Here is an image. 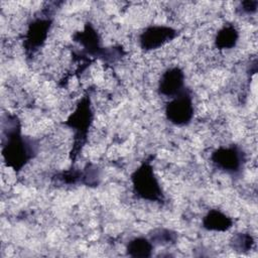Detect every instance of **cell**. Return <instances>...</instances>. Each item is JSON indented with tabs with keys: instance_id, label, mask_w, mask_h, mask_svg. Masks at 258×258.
<instances>
[{
	"instance_id": "5b68a950",
	"label": "cell",
	"mask_w": 258,
	"mask_h": 258,
	"mask_svg": "<svg viewBox=\"0 0 258 258\" xmlns=\"http://www.w3.org/2000/svg\"><path fill=\"white\" fill-rule=\"evenodd\" d=\"M214 164L227 172H235L241 166V153L235 147H221L212 154Z\"/></svg>"
},
{
	"instance_id": "7a4b0ae2",
	"label": "cell",
	"mask_w": 258,
	"mask_h": 258,
	"mask_svg": "<svg viewBox=\"0 0 258 258\" xmlns=\"http://www.w3.org/2000/svg\"><path fill=\"white\" fill-rule=\"evenodd\" d=\"M133 183L137 195L146 200H156L161 189L149 165H143L133 175Z\"/></svg>"
},
{
	"instance_id": "ba28073f",
	"label": "cell",
	"mask_w": 258,
	"mask_h": 258,
	"mask_svg": "<svg viewBox=\"0 0 258 258\" xmlns=\"http://www.w3.org/2000/svg\"><path fill=\"white\" fill-rule=\"evenodd\" d=\"M231 219L226 216V214L218 210H213L209 212L204 219L205 228L212 231H226L231 228Z\"/></svg>"
},
{
	"instance_id": "9c48e42d",
	"label": "cell",
	"mask_w": 258,
	"mask_h": 258,
	"mask_svg": "<svg viewBox=\"0 0 258 258\" xmlns=\"http://www.w3.org/2000/svg\"><path fill=\"white\" fill-rule=\"evenodd\" d=\"M152 247L144 238H136L128 244V253L135 257H145L150 255Z\"/></svg>"
},
{
	"instance_id": "3957f363",
	"label": "cell",
	"mask_w": 258,
	"mask_h": 258,
	"mask_svg": "<svg viewBox=\"0 0 258 258\" xmlns=\"http://www.w3.org/2000/svg\"><path fill=\"white\" fill-rule=\"evenodd\" d=\"M175 35V30L164 25H153L147 27L140 35L139 41L142 48L153 50L163 47Z\"/></svg>"
},
{
	"instance_id": "52a82bcc",
	"label": "cell",
	"mask_w": 258,
	"mask_h": 258,
	"mask_svg": "<svg viewBox=\"0 0 258 258\" xmlns=\"http://www.w3.org/2000/svg\"><path fill=\"white\" fill-rule=\"evenodd\" d=\"M238 41V30L234 25H224L216 34L215 44L218 49L234 48Z\"/></svg>"
},
{
	"instance_id": "277c9868",
	"label": "cell",
	"mask_w": 258,
	"mask_h": 258,
	"mask_svg": "<svg viewBox=\"0 0 258 258\" xmlns=\"http://www.w3.org/2000/svg\"><path fill=\"white\" fill-rule=\"evenodd\" d=\"M183 73L177 68H170L161 73L158 81V92L160 95L173 98L180 94L181 88L183 86Z\"/></svg>"
},
{
	"instance_id": "6da1fadb",
	"label": "cell",
	"mask_w": 258,
	"mask_h": 258,
	"mask_svg": "<svg viewBox=\"0 0 258 258\" xmlns=\"http://www.w3.org/2000/svg\"><path fill=\"white\" fill-rule=\"evenodd\" d=\"M167 119L175 125H186L190 122L195 109L188 94L180 93L173 97L165 108Z\"/></svg>"
},
{
	"instance_id": "8992f818",
	"label": "cell",
	"mask_w": 258,
	"mask_h": 258,
	"mask_svg": "<svg viewBox=\"0 0 258 258\" xmlns=\"http://www.w3.org/2000/svg\"><path fill=\"white\" fill-rule=\"evenodd\" d=\"M49 31V21L36 19L28 27L26 32V45L29 49H38L42 46Z\"/></svg>"
}]
</instances>
